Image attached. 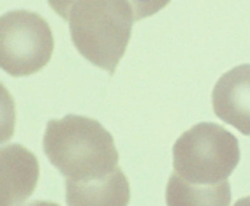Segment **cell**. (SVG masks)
I'll use <instances>...</instances> for the list:
<instances>
[{
    "mask_svg": "<svg viewBox=\"0 0 250 206\" xmlns=\"http://www.w3.org/2000/svg\"><path fill=\"white\" fill-rule=\"evenodd\" d=\"M167 206H229L231 185L220 182L217 185H197L173 173L166 187Z\"/></svg>",
    "mask_w": 250,
    "mask_h": 206,
    "instance_id": "cell-8",
    "label": "cell"
},
{
    "mask_svg": "<svg viewBox=\"0 0 250 206\" xmlns=\"http://www.w3.org/2000/svg\"><path fill=\"white\" fill-rule=\"evenodd\" d=\"M39 182V161L18 143L0 150V206H21Z\"/></svg>",
    "mask_w": 250,
    "mask_h": 206,
    "instance_id": "cell-5",
    "label": "cell"
},
{
    "mask_svg": "<svg viewBox=\"0 0 250 206\" xmlns=\"http://www.w3.org/2000/svg\"><path fill=\"white\" fill-rule=\"evenodd\" d=\"M51 27L32 11H9L0 18V67L9 76H32L51 60Z\"/></svg>",
    "mask_w": 250,
    "mask_h": 206,
    "instance_id": "cell-4",
    "label": "cell"
},
{
    "mask_svg": "<svg viewBox=\"0 0 250 206\" xmlns=\"http://www.w3.org/2000/svg\"><path fill=\"white\" fill-rule=\"evenodd\" d=\"M76 2L78 0H48L49 7H51L62 20H69L72 5L76 4Z\"/></svg>",
    "mask_w": 250,
    "mask_h": 206,
    "instance_id": "cell-10",
    "label": "cell"
},
{
    "mask_svg": "<svg viewBox=\"0 0 250 206\" xmlns=\"http://www.w3.org/2000/svg\"><path fill=\"white\" fill-rule=\"evenodd\" d=\"M127 2H129L132 11H134L136 21H141V20L153 16L159 11H162L171 0H127Z\"/></svg>",
    "mask_w": 250,
    "mask_h": 206,
    "instance_id": "cell-9",
    "label": "cell"
},
{
    "mask_svg": "<svg viewBox=\"0 0 250 206\" xmlns=\"http://www.w3.org/2000/svg\"><path fill=\"white\" fill-rule=\"evenodd\" d=\"M42 150L51 166L69 180H97L118 167V150L113 136L101 122L81 115L49 120Z\"/></svg>",
    "mask_w": 250,
    "mask_h": 206,
    "instance_id": "cell-1",
    "label": "cell"
},
{
    "mask_svg": "<svg viewBox=\"0 0 250 206\" xmlns=\"http://www.w3.org/2000/svg\"><path fill=\"white\" fill-rule=\"evenodd\" d=\"M234 206H250V196L241 197V199H238V201L234 203Z\"/></svg>",
    "mask_w": 250,
    "mask_h": 206,
    "instance_id": "cell-12",
    "label": "cell"
},
{
    "mask_svg": "<svg viewBox=\"0 0 250 206\" xmlns=\"http://www.w3.org/2000/svg\"><path fill=\"white\" fill-rule=\"evenodd\" d=\"M67 21L72 44L81 57L107 74H115L136 21L129 2L78 0Z\"/></svg>",
    "mask_w": 250,
    "mask_h": 206,
    "instance_id": "cell-2",
    "label": "cell"
},
{
    "mask_svg": "<svg viewBox=\"0 0 250 206\" xmlns=\"http://www.w3.org/2000/svg\"><path fill=\"white\" fill-rule=\"evenodd\" d=\"M27 206H60V205L51 203V201H34V203H28Z\"/></svg>",
    "mask_w": 250,
    "mask_h": 206,
    "instance_id": "cell-11",
    "label": "cell"
},
{
    "mask_svg": "<svg viewBox=\"0 0 250 206\" xmlns=\"http://www.w3.org/2000/svg\"><path fill=\"white\" fill-rule=\"evenodd\" d=\"M129 201L130 185L120 167L107 176L88 182L65 178L67 206H129Z\"/></svg>",
    "mask_w": 250,
    "mask_h": 206,
    "instance_id": "cell-7",
    "label": "cell"
},
{
    "mask_svg": "<svg viewBox=\"0 0 250 206\" xmlns=\"http://www.w3.org/2000/svg\"><path fill=\"white\" fill-rule=\"evenodd\" d=\"M211 104L224 124L250 136V63L238 65L219 78L211 92Z\"/></svg>",
    "mask_w": 250,
    "mask_h": 206,
    "instance_id": "cell-6",
    "label": "cell"
},
{
    "mask_svg": "<svg viewBox=\"0 0 250 206\" xmlns=\"http://www.w3.org/2000/svg\"><path fill=\"white\" fill-rule=\"evenodd\" d=\"M240 157V143L234 134L213 122L196 124L173 144L174 173L197 185L226 182Z\"/></svg>",
    "mask_w": 250,
    "mask_h": 206,
    "instance_id": "cell-3",
    "label": "cell"
}]
</instances>
